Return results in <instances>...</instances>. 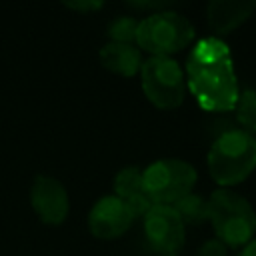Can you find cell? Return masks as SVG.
Listing matches in <instances>:
<instances>
[{"label":"cell","instance_id":"obj_12","mask_svg":"<svg viewBox=\"0 0 256 256\" xmlns=\"http://www.w3.org/2000/svg\"><path fill=\"white\" fill-rule=\"evenodd\" d=\"M100 62L106 70L120 76H134L142 68V50L136 44L106 42L100 48Z\"/></svg>","mask_w":256,"mask_h":256},{"label":"cell","instance_id":"obj_11","mask_svg":"<svg viewBox=\"0 0 256 256\" xmlns=\"http://www.w3.org/2000/svg\"><path fill=\"white\" fill-rule=\"evenodd\" d=\"M114 196H118L136 218H144V214L154 206L144 190L142 170L138 166H126L114 176Z\"/></svg>","mask_w":256,"mask_h":256},{"label":"cell","instance_id":"obj_17","mask_svg":"<svg viewBox=\"0 0 256 256\" xmlns=\"http://www.w3.org/2000/svg\"><path fill=\"white\" fill-rule=\"evenodd\" d=\"M64 4L78 12H92V10H100L104 6V2H100V0H68Z\"/></svg>","mask_w":256,"mask_h":256},{"label":"cell","instance_id":"obj_18","mask_svg":"<svg viewBox=\"0 0 256 256\" xmlns=\"http://www.w3.org/2000/svg\"><path fill=\"white\" fill-rule=\"evenodd\" d=\"M130 6H136V8H164L168 6V2H158V0H150V2H128Z\"/></svg>","mask_w":256,"mask_h":256},{"label":"cell","instance_id":"obj_16","mask_svg":"<svg viewBox=\"0 0 256 256\" xmlns=\"http://www.w3.org/2000/svg\"><path fill=\"white\" fill-rule=\"evenodd\" d=\"M226 250H228V246H226L222 240L210 238V240H206V242L198 248L196 256H226Z\"/></svg>","mask_w":256,"mask_h":256},{"label":"cell","instance_id":"obj_4","mask_svg":"<svg viewBox=\"0 0 256 256\" xmlns=\"http://www.w3.org/2000/svg\"><path fill=\"white\" fill-rule=\"evenodd\" d=\"M194 40L192 22L174 12L158 10L140 20L136 32V46L152 56H170L184 50Z\"/></svg>","mask_w":256,"mask_h":256},{"label":"cell","instance_id":"obj_6","mask_svg":"<svg viewBox=\"0 0 256 256\" xmlns=\"http://www.w3.org/2000/svg\"><path fill=\"white\" fill-rule=\"evenodd\" d=\"M140 80L146 98L154 106L162 110H172L184 102L186 76L174 58L170 56L146 58L140 68Z\"/></svg>","mask_w":256,"mask_h":256},{"label":"cell","instance_id":"obj_3","mask_svg":"<svg viewBox=\"0 0 256 256\" xmlns=\"http://www.w3.org/2000/svg\"><path fill=\"white\" fill-rule=\"evenodd\" d=\"M208 220L216 238L226 246H246L256 232V212L252 204L228 188H218L208 198Z\"/></svg>","mask_w":256,"mask_h":256},{"label":"cell","instance_id":"obj_1","mask_svg":"<svg viewBox=\"0 0 256 256\" xmlns=\"http://www.w3.org/2000/svg\"><path fill=\"white\" fill-rule=\"evenodd\" d=\"M186 84L206 112L236 108L240 90L230 48L218 36L198 40L186 60Z\"/></svg>","mask_w":256,"mask_h":256},{"label":"cell","instance_id":"obj_15","mask_svg":"<svg viewBox=\"0 0 256 256\" xmlns=\"http://www.w3.org/2000/svg\"><path fill=\"white\" fill-rule=\"evenodd\" d=\"M140 20L132 16H118L108 24V36L110 42H122V44H136V32H138Z\"/></svg>","mask_w":256,"mask_h":256},{"label":"cell","instance_id":"obj_9","mask_svg":"<svg viewBox=\"0 0 256 256\" xmlns=\"http://www.w3.org/2000/svg\"><path fill=\"white\" fill-rule=\"evenodd\" d=\"M134 214L130 208L114 194L102 196L94 202V206L88 212V228L92 236L100 240H112L122 236L134 222Z\"/></svg>","mask_w":256,"mask_h":256},{"label":"cell","instance_id":"obj_14","mask_svg":"<svg viewBox=\"0 0 256 256\" xmlns=\"http://www.w3.org/2000/svg\"><path fill=\"white\" fill-rule=\"evenodd\" d=\"M236 120L244 132L256 134V90H244L236 102Z\"/></svg>","mask_w":256,"mask_h":256},{"label":"cell","instance_id":"obj_13","mask_svg":"<svg viewBox=\"0 0 256 256\" xmlns=\"http://www.w3.org/2000/svg\"><path fill=\"white\" fill-rule=\"evenodd\" d=\"M172 208L178 212V216L182 218L184 226L186 224H202L204 220H208V200L198 196V194H186L184 198H180L176 204H172Z\"/></svg>","mask_w":256,"mask_h":256},{"label":"cell","instance_id":"obj_19","mask_svg":"<svg viewBox=\"0 0 256 256\" xmlns=\"http://www.w3.org/2000/svg\"><path fill=\"white\" fill-rule=\"evenodd\" d=\"M238 256H256V238L254 240H250L242 250H240V254Z\"/></svg>","mask_w":256,"mask_h":256},{"label":"cell","instance_id":"obj_8","mask_svg":"<svg viewBox=\"0 0 256 256\" xmlns=\"http://www.w3.org/2000/svg\"><path fill=\"white\" fill-rule=\"evenodd\" d=\"M30 204L44 224L58 226L66 220L70 210L68 190L58 178L38 174L30 186Z\"/></svg>","mask_w":256,"mask_h":256},{"label":"cell","instance_id":"obj_5","mask_svg":"<svg viewBox=\"0 0 256 256\" xmlns=\"http://www.w3.org/2000/svg\"><path fill=\"white\" fill-rule=\"evenodd\" d=\"M142 184L152 204L172 206L192 192L196 170L180 158H160L142 170Z\"/></svg>","mask_w":256,"mask_h":256},{"label":"cell","instance_id":"obj_10","mask_svg":"<svg viewBox=\"0 0 256 256\" xmlns=\"http://www.w3.org/2000/svg\"><path fill=\"white\" fill-rule=\"evenodd\" d=\"M254 10V0H212L206 6L208 26L216 34H228L240 24H244Z\"/></svg>","mask_w":256,"mask_h":256},{"label":"cell","instance_id":"obj_7","mask_svg":"<svg viewBox=\"0 0 256 256\" xmlns=\"http://www.w3.org/2000/svg\"><path fill=\"white\" fill-rule=\"evenodd\" d=\"M144 234L156 254L176 256L184 246L186 228L172 206L154 204L144 214Z\"/></svg>","mask_w":256,"mask_h":256},{"label":"cell","instance_id":"obj_2","mask_svg":"<svg viewBox=\"0 0 256 256\" xmlns=\"http://www.w3.org/2000/svg\"><path fill=\"white\" fill-rule=\"evenodd\" d=\"M208 172L220 186L246 180L256 168V138L242 128L224 130L208 150Z\"/></svg>","mask_w":256,"mask_h":256}]
</instances>
